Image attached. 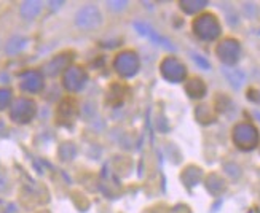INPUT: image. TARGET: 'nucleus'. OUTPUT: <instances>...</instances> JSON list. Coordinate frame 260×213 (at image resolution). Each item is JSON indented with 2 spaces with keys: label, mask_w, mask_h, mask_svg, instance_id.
<instances>
[{
  "label": "nucleus",
  "mask_w": 260,
  "mask_h": 213,
  "mask_svg": "<svg viewBox=\"0 0 260 213\" xmlns=\"http://www.w3.org/2000/svg\"><path fill=\"white\" fill-rule=\"evenodd\" d=\"M160 72H161V75L166 78V80L171 81V83L182 81L185 78V75H187L185 65L176 58H166L160 64Z\"/></svg>",
  "instance_id": "6"
},
{
  "label": "nucleus",
  "mask_w": 260,
  "mask_h": 213,
  "mask_svg": "<svg viewBox=\"0 0 260 213\" xmlns=\"http://www.w3.org/2000/svg\"><path fill=\"white\" fill-rule=\"evenodd\" d=\"M86 80H88L86 72L82 69V67H77V65L69 67V69L64 72V76H62L64 88L69 89V91H72V93H77V91H80V89H83Z\"/></svg>",
  "instance_id": "7"
},
{
  "label": "nucleus",
  "mask_w": 260,
  "mask_h": 213,
  "mask_svg": "<svg viewBox=\"0 0 260 213\" xmlns=\"http://www.w3.org/2000/svg\"><path fill=\"white\" fill-rule=\"evenodd\" d=\"M36 116V104L30 99H19L10 110V118L18 124H27Z\"/></svg>",
  "instance_id": "4"
},
{
  "label": "nucleus",
  "mask_w": 260,
  "mask_h": 213,
  "mask_svg": "<svg viewBox=\"0 0 260 213\" xmlns=\"http://www.w3.org/2000/svg\"><path fill=\"white\" fill-rule=\"evenodd\" d=\"M233 142L241 150H252L258 143V132L252 124H238L233 129Z\"/></svg>",
  "instance_id": "2"
},
{
  "label": "nucleus",
  "mask_w": 260,
  "mask_h": 213,
  "mask_svg": "<svg viewBox=\"0 0 260 213\" xmlns=\"http://www.w3.org/2000/svg\"><path fill=\"white\" fill-rule=\"evenodd\" d=\"M206 4L205 2H182V7H205ZM187 13H195V11H198L197 8H188V10H185Z\"/></svg>",
  "instance_id": "14"
},
{
  "label": "nucleus",
  "mask_w": 260,
  "mask_h": 213,
  "mask_svg": "<svg viewBox=\"0 0 260 213\" xmlns=\"http://www.w3.org/2000/svg\"><path fill=\"white\" fill-rule=\"evenodd\" d=\"M193 32L197 33V37H200L201 40H216L220 35V24L217 18L211 15V13H205L200 18L195 19L193 22Z\"/></svg>",
  "instance_id": "1"
},
{
  "label": "nucleus",
  "mask_w": 260,
  "mask_h": 213,
  "mask_svg": "<svg viewBox=\"0 0 260 213\" xmlns=\"http://www.w3.org/2000/svg\"><path fill=\"white\" fill-rule=\"evenodd\" d=\"M217 56L220 58L222 62L225 64H235L236 61H238V56H240V43L236 41V40H223L220 45H219V48H217Z\"/></svg>",
  "instance_id": "8"
},
{
  "label": "nucleus",
  "mask_w": 260,
  "mask_h": 213,
  "mask_svg": "<svg viewBox=\"0 0 260 213\" xmlns=\"http://www.w3.org/2000/svg\"><path fill=\"white\" fill-rule=\"evenodd\" d=\"M114 67H115V70L120 75L126 76V78L136 75V73H138V70H139V58H138V54L133 53V51H123V53H120L115 58Z\"/></svg>",
  "instance_id": "5"
},
{
  "label": "nucleus",
  "mask_w": 260,
  "mask_h": 213,
  "mask_svg": "<svg viewBox=\"0 0 260 213\" xmlns=\"http://www.w3.org/2000/svg\"><path fill=\"white\" fill-rule=\"evenodd\" d=\"M21 88L27 93H39L43 88V76L39 72H27L21 75Z\"/></svg>",
  "instance_id": "9"
},
{
  "label": "nucleus",
  "mask_w": 260,
  "mask_h": 213,
  "mask_svg": "<svg viewBox=\"0 0 260 213\" xmlns=\"http://www.w3.org/2000/svg\"><path fill=\"white\" fill-rule=\"evenodd\" d=\"M101 22H103V15H101V11L93 5H86L80 8L75 15L77 27H80L83 30H93L101 26Z\"/></svg>",
  "instance_id": "3"
},
{
  "label": "nucleus",
  "mask_w": 260,
  "mask_h": 213,
  "mask_svg": "<svg viewBox=\"0 0 260 213\" xmlns=\"http://www.w3.org/2000/svg\"><path fill=\"white\" fill-rule=\"evenodd\" d=\"M11 100V93L8 89H0V111L5 110Z\"/></svg>",
  "instance_id": "13"
},
{
  "label": "nucleus",
  "mask_w": 260,
  "mask_h": 213,
  "mask_svg": "<svg viewBox=\"0 0 260 213\" xmlns=\"http://www.w3.org/2000/svg\"><path fill=\"white\" fill-rule=\"evenodd\" d=\"M40 11H42V4L40 2H24V4H21V8H19L21 16L24 19H27V21H32L40 13Z\"/></svg>",
  "instance_id": "11"
},
{
  "label": "nucleus",
  "mask_w": 260,
  "mask_h": 213,
  "mask_svg": "<svg viewBox=\"0 0 260 213\" xmlns=\"http://www.w3.org/2000/svg\"><path fill=\"white\" fill-rule=\"evenodd\" d=\"M26 43H27L26 38H22V37H13V38H11L7 43V53L8 54H16V53H19L22 48L26 47Z\"/></svg>",
  "instance_id": "12"
},
{
  "label": "nucleus",
  "mask_w": 260,
  "mask_h": 213,
  "mask_svg": "<svg viewBox=\"0 0 260 213\" xmlns=\"http://www.w3.org/2000/svg\"><path fill=\"white\" fill-rule=\"evenodd\" d=\"M110 10H114V11H120V10H125V7L128 5L126 2H109L107 4Z\"/></svg>",
  "instance_id": "15"
},
{
  "label": "nucleus",
  "mask_w": 260,
  "mask_h": 213,
  "mask_svg": "<svg viewBox=\"0 0 260 213\" xmlns=\"http://www.w3.org/2000/svg\"><path fill=\"white\" fill-rule=\"evenodd\" d=\"M69 54H59V56H56V58H53L48 65H47V73L48 75H56V73H59V72H66L67 69H69V59H66Z\"/></svg>",
  "instance_id": "10"
}]
</instances>
